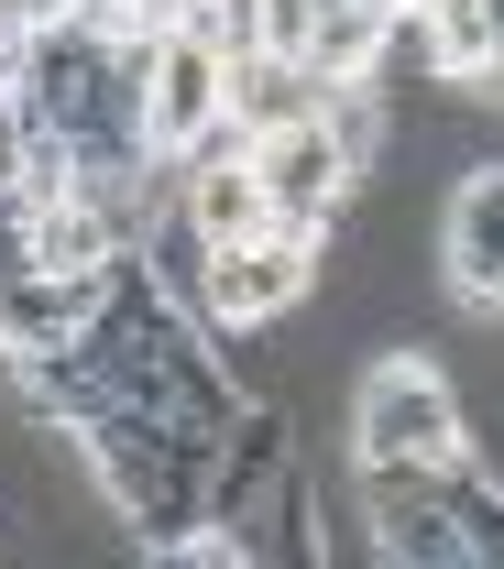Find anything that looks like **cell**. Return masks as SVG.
<instances>
[{
    "mask_svg": "<svg viewBox=\"0 0 504 569\" xmlns=\"http://www.w3.org/2000/svg\"><path fill=\"white\" fill-rule=\"evenodd\" d=\"M318 274H329V230H318V219H286V230H253V241H209L198 307H209L230 340H275L296 307L318 296Z\"/></svg>",
    "mask_w": 504,
    "mask_h": 569,
    "instance_id": "cell-1",
    "label": "cell"
},
{
    "mask_svg": "<svg viewBox=\"0 0 504 569\" xmlns=\"http://www.w3.org/2000/svg\"><path fill=\"white\" fill-rule=\"evenodd\" d=\"M449 449H472L449 361H428V351L373 361L362 395H352V471H384V460H449Z\"/></svg>",
    "mask_w": 504,
    "mask_h": 569,
    "instance_id": "cell-2",
    "label": "cell"
},
{
    "mask_svg": "<svg viewBox=\"0 0 504 569\" xmlns=\"http://www.w3.org/2000/svg\"><path fill=\"white\" fill-rule=\"evenodd\" d=\"M438 284L461 296V318H504V164L483 176H461V198H449V230H438Z\"/></svg>",
    "mask_w": 504,
    "mask_h": 569,
    "instance_id": "cell-3",
    "label": "cell"
},
{
    "mask_svg": "<svg viewBox=\"0 0 504 569\" xmlns=\"http://www.w3.org/2000/svg\"><path fill=\"white\" fill-rule=\"evenodd\" d=\"M219 110H230V56H219L209 33H176V22H165V56H154V88H144V132H154V153L198 142Z\"/></svg>",
    "mask_w": 504,
    "mask_h": 569,
    "instance_id": "cell-4",
    "label": "cell"
},
{
    "mask_svg": "<svg viewBox=\"0 0 504 569\" xmlns=\"http://www.w3.org/2000/svg\"><path fill=\"white\" fill-rule=\"evenodd\" d=\"M99 296H110V263L99 274H45V263H22V274H0V351H67L77 329L99 318Z\"/></svg>",
    "mask_w": 504,
    "mask_h": 569,
    "instance_id": "cell-5",
    "label": "cell"
},
{
    "mask_svg": "<svg viewBox=\"0 0 504 569\" xmlns=\"http://www.w3.org/2000/svg\"><path fill=\"white\" fill-rule=\"evenodd\" d=\"M318 99H329V77L296 67V56H230V121H241L253 142L318 121Z\"/></svg>",
    "mask_w": 504,
    "mask_h": 569,
    "instance_id": "cell-6",
    "label": "cell"
},
{
    "mask_svg": "<svg viewBox=\"0 0 504 569\" xmlns=\"http://www.w3.org/2000/svg\"><path fill=\"white\" fill-rule=\"evenodd\" d=\"M176 209L198 219L209 241H253V230H286V219H275V198H264V164H253V153H230V164H198Z\"/></svg>",
    "mask_w": 504,
    "mask_h": 569,
    "instance_id": "cell-7",
    "label": "cell"
},
{
    "mask_svg": "<svg viewBox=\"0 0 504 569\" xmlns=\"http://www.w3.org/2000/svg\"><path fill=\"white\" fill-rule=\"evenodd\" d=\"M296 67H318L329 88H340V77H384V0H318Z\"/></svg>",
    "mask_w": 504,
    "mask_h": 569,
    "instance_id": "cell-8",
    "label": "cell"
},
{
    "mask_svg": "<svg viewBox=\"0 0 504 569\" xmlns=\"http://www.w3.org/2000/svg\"><path fill=\"white\" fill-rule=\"evenodd\" d=\"M110 252H121L110 209H88V198H45V209H33V263H45V274H99Z\"/></svg>",
    "mask_w": 504,
    "mask_h": 569,
    "instance_id": "cell-9",
    "label": "cell"
},
{
    "mask_svg": "<svg viewBox=\"0 0 504 569\" xmlns=\"http://www.w3.org/2000/svg\"><path fill=\"white\" fill-rule=\"evenodd\" d=\"M45 142V121H33V99L22 88H0V176H22V153Z\"/></svg>",
    "mask_w": 504,
    "mask_h": 569,
    "instance_id": "cell-10",
    "label": "cell"
},
{
    "mask_svg": "<svg viewBox=\"0 0 504 569\" xmlns=\"http://www.w3.org/2000/svg\"><path fill=\"white\" fill-rule=\"evenodd\" d=\"M384 11H438V0H384Z\"/></svg>",
    "mask_w": 504,
    "mask_h": 569,
    "instance_id": "cell-11",
    "label": "cell"
}]
</instances>
